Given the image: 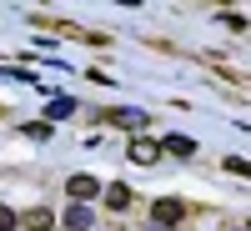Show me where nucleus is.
<instances>
[{"label":"nucleus","mask_w":251,"mask_h":231,"mask_svg":"<svg viewBox=\"0 0 251 231\" xmlns=\"http://www.w3.org/2000/svg\"><path fill=\"white\" fill-rule=\"evenodd\" d=\"M126 156H131L136 166H156V156H161V146H156V141H146V136H136V141H131V151H126Z\"/></svg>","instance_id":"nucleus-3"},{"label":"nucleus","mask_w":251,"mask_h":231,"mask_svg":"<svg viewBox=\"0 0 251 231\" xmlns=\"http://www.w3.org/2000/svg\"><path fill=\"white\" fill-rule=\"evenodd\" d=\"M71 111H75V101H71V96H60V101H50V121H55V116H71Z\"/></svg>","instance_id":"nucleus-9"},{"label":"nucleus","mask_w":251,"mask_h":231,"mask_svg":"<svg viewBox=\"0 0 251 231\" xmlns=\"http://www.w3.org/2000/svg\"><path fill=\"white\" fill-rule=\"evenodd\" d=\"M161 151H171V156H196V141H191V136H166Z\"/></svg>","instance_id":"nucleus-7"},{"label":"nucleus","mask_w":251,"mask_h":231,"mask_svg":"<svg viewBox=\"0 0 251 231\" xmlns=\"http://www.w3.org/2000/svg\"><path fill=\"white\" fill-rule=\"evenodd\" d=\"M181 216H186V206H181V201H171V196L151 206V221H156V226H176Z\"/></svg>","instance_id":"nucleus-1"},{"label":"nucleus","mask_w":251,"mask_h":231,"mask_svg":"<svg viewBox=\"0 0 251 231\" xmlns=\"http://www.w3.org/2000/svg\"><path fill=\"white\" fill-rule=\"evenodd\" d=\"M15 221L25 226V231H50V221H55V216L46 211V206H35V211H25V216H15Z\"/></svg>","instance_id":"nucleus-5"},{"label":"nucleus","mask_w":251,"mask_h":231,"mask_svg":"<svg viewBox=\"0 0 251 231\" xmlns=\"http://www.w3.org/2000/svg\"><path fill=\"white\" fill-rule=\"evenodd\" d=\"M96 191H100V186H96V176H71V181H66V196H75L80 206H86Z\"/></svg>","instance_id":"nucleus-4"},{"label":"nucleus","mask_w":251,"mask_h":231,"mask_svg":"<svg viewBox=\"0 0 251 231\" xmlns=\"http://www.w3.org/2000/svg\"><path fill=\"white\" fill-rule=\"evenodd\" d=\"M100 121L121 126V131H141V126H146V111H131V106H121V111H106Z\"/></svg>","instance_id":"nucleus-2"},{"label":"nucleus","mask_w":251,"mask_h":231,"mask_svg":"<svg viewBox=\"0 0 251 231\" xmlns=\"http://www.w3.org/2000/svg\"><path fill=\"white\" fill-rule=\"evenodd\" d=\"M91 216H96V211H91V206H80V201H75V206H66V226H71V231H86V226H91Z\"/></svg>","instance_id":"nucleus-6"},{"label":"nucleus","mask_w":251,"mask_h":231,"mask_svg":"<svg viewBox=\"0 0 251 231\" xmlns=\"http://www.w3.org/2000/svg\"><path fill=\"white\" fill-rule=\"evenodd\" d=\"M15 226V211H10V206H0V231H10Z\"/></svg>","instance_id":"nucleus-10"},{"label":"nucleus","mask_w":251,"mask_h":231,"mask_svg":"<svg viewBox=\"0 0 251 231\" xmlns=\"http://www.w3.org/2000/svg\"><path fill=\"white\" fill-rule=\"evenodd\" d=\"M106 206H111V211H126V206H131V186H106Z\"/></svg>","instance_id":"nucleus-8"}]
</instances>
